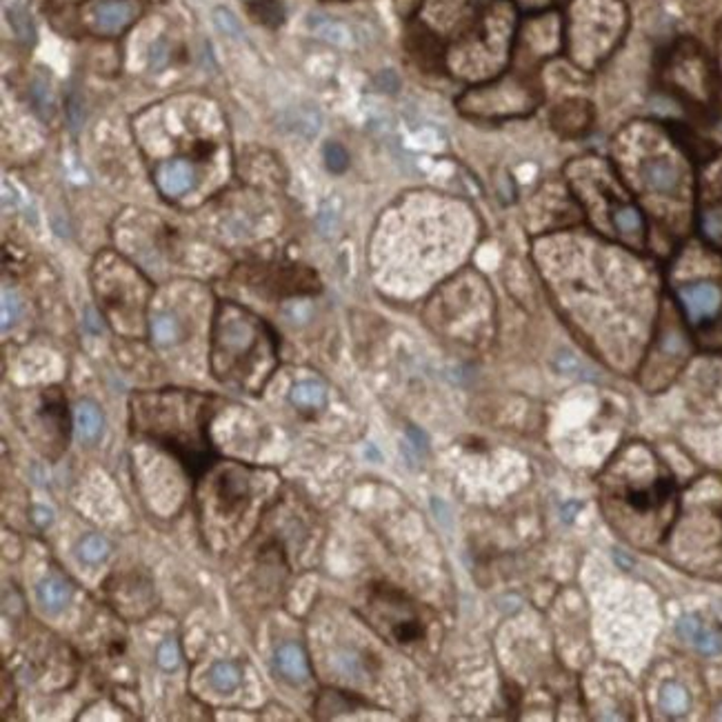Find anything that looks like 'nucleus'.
<instances>
[{"label": "nucleus", "instance_id": "1", "mask_svg": "<svg viewBox=\"0 0 722 722\" xmlns=\"http://www.w3.org/2000/svg\"><path fill=\"white\" fill-rule=\"evenodd\" d=\"M214 398L185 390L145 391L131 398V427L142 438L169 451L198 483L218 463L209 440Z\"/></svg>", "mask_w": 722, "mask_h": 722}, {"label": "nucleus", "instance_id": "2", "mask_svg": "<svg viewBox=\"0 0 722 722\" xmlns=\"http://www.w3.org/2000/svg\"><path fill=\"white\" fill-rule=\"evenodd\" d=\"M278 365V342L263 318L220 303L211 332V371L225 385L258 394Z\"/></svg>", "mask_w": 722, "mask_h": 722}, {"label": "nucleus", "instance_id": "3", "mask_svg": "<svg viewBox=\"0 0 722 722\" xmlns=\"http://www.w3.org/2000/svg\"><path fill=\"white\" fill-rule=\"evenodd\" d=\"M618 465V478L607 480V498L642 518L650 536L667 534L676 512V485L667 467L642 445L630 447Z\"/></svg>", "mask_w": 722, "mask_h": 722}, {"label": "nucleus", "instance_id": "4", "mask_svg": "<svg viewBox=\"0 0 722 722\" xmlns=\"http://www.w3.org/2000/svg\"><path fill=\"white\" fill-rule=\"evenodd\" d=\"M716 496H689L680 523L676 527L674 552L691 556L689 572H700L709 554H718L711 564V576L722 578V483H714Z\"/></svg>", "mask_w": 722, "mask_h": 722}, {"label": "nucleus", "instance_id": "5", "mask_svg": "<svg viewBox=\"0 0 722 722\" xmlns=\"http://www.w3.org/2000/svg\"><path fill=\"white\" fill-rule=\"evenodd\" d=\"M362 616L382 638L402 650L422 645L429 633V622L419 602L411 601L394 584H371L362 605Z\"/></svg>", "mask_w": 722, "mask_h": 722}, {"label": "nucleus", "instance_id": "6", "mask_svg": "<svg viewBox=\"0 0 722 722\" xmlns=\"http://www.w3.org/2000/svg\"><path fill=\"white\" fill-rule=\"evenodd\" d=\"M698 218L702 236L722 247V156H716L702 174Z\"/></svg>", "mask_w": 722, "mask_h": 722}, {"label": "nucleus", "instance_id": "7", "mask_svg": "<svg viewBox=\"0 0 722 722\" xmlns=\"http://www.w3.org/2000/svg\"><path fill=\"white\" fill-rule=\"evenodd\" d=\"M638 185L651 196H678L685 183V169L669 154H656L640 160V169L636 171Z\"/></svg>", "mask_w": 722, "mask_h": 722}, {"label": "nucleus", "instance_id": "8", "mask_svg": "<svg viewBox=\"0 0 722 722\" xmlns=\"http://www.w3.org/2000/svg\"><path fill=\"white\" fill-rule=\"evenodd\" d=\"M678 301L691 325H705L720 312L722 294L714 283H691L678 289Z\"/></svg>", "mask_w": 722, "mask_h": 722}, {"label": "nucleus", "instance_id": "9", "mask_svg": "<svg viewBox=\"0 0 722 722\" xmlns=\"http://www.w3.org/2000/svg\"><path fill=\"white\" fill-rule=\"evenodd\" d=\"M156 187L169 200L183 198L198 183V165L189 159H171L156 167Z\"/></svg>", "mask_w": 722, "mask_h": 722}, {"label": "nucleus", "instance_id": "10", "mask_svg": "<svg viewBox=\"0 0 722 722\" xmlns=\"http://www.w3.org/2000/svg\"><path fill=\"white\" fill-rule=\"evenodd\" d=\"M678 631L680 636L685 638L687 642L696 647V650L702 653H709V656H716V653L722 651V633L711 627L709 622L700 621L698 616H687L678 622Z\"/></svg>", "mask_w": 722, "mask_h": 722}, {"label": "nucleus", "instance_id": "11", "mask_svg": "<svg viewBox=\"0 0 722 722\" xmlns=\"http://www.w3.org/2000/svg\"><path fill=\"white\" fill-rule=\"evenodd\" d=\"M552 125L558 134L567 136V139H576V136H582L592 125V110L584 102H563V105L554 110Z\"/></svg>", "mask_w": 722, "mask_h": 722}, {"label": "nucleus", "instance_id": "12", "mask_svg": "<svg viewBox=\"0 0 722 722\" xmlns=\"http://www.w3.org/2000/svg\"><path fill=\"white\" fill-rule=\"evenodd\" d=\"M131 16L134 12L125 0H102L96 7V27L105 34H116L130 24Z\"/></svg>", "mask_w": 722, "mask_h": 722}, {"label": "nucleus", "instance_id": "13", "mask_svg": "<svg viewBox=\"0 0 722 722\" xmlns=\"http://www.w3.org/2000/svg\"><path fill=\"white\" fill-rule=\"evenodd\" d=\"M276 665H278L280 676L287 678V680H292V682L307 680V676H309L307 658H304L301 647L294 645V642H287V645L278 647Z\"/></svg>", "mask_w": 722, "mask_h": 722}, {"label": "nucleus", "instance_id": "14", "mask_svg": "<svg viewBox=\"0 0 722 722\" xmlns=\"http://www.w3.org/2000/svg\"><path fill=\"white\" fill-rule=\"evenodd\" d=\"M38 602L49 611H61L70 601V587L61 578H45L36 589Z\"/></svg>", "mask_w": 722, "mask_h": 722}, {"label": "nucleus", "instance_id": "15", "mask_svg": "<svg viewBox=\"0 0 722 722\" xmlns=\"http://www.w3.org/2000/svg\"><path fill=\"white\" fill-rule=\"evenodd\" d=\"M76 427H78V434H81L82 440L93 443V440H96L102 431L101 409H98V407L90 400L81 402L76 409Z\"/></svg>", "mask_w": 722, "mask_h": 722}, {"label": "nucleus", "instance_id": "16", "mask_svg": "<svg viewBox=\"0 0 722 722\" xmlns=\"http://www.w3.org/2000/svg\"><path fill=\"white\" fill-rule=\"evenodd\" d=\"M325 390L318 382H298L289 394V400L301 411H318L325 407Z\"/></svg>", "mask_w": 722, "mask_h": 722}, {"label": "nucleus", "instance_id": "17", "mask_svg": "<svg viewBox=\"0 0 722 722\" xmlns=\"http://www.w3.org/2000/svg\"><path fill=\"white\" fill-rule=\"evenodd\" d=\"M209 682L218 694H232L240 687V669L236 662L220 660L209 669Z\"/></svg>", "mask_w": 722, "mask_h": 722}, {"label": "nucleus", "instance_id": "18", "mask_svg": "<svg viewBox=\"0 0 722 722\" xmlns=\"http://www.w3.org/2000/svg\"><path fill=\"white\" fill-rule=\"evenodd\" d=\"M312 29L318 34L321 38H325V41L333 43V45H350L351 43V34L350 29L345 27V24L336 23V21H329V18H316V21H312Z\"/></svg>", "mask_w": 722, "mask_h": 722}, {"label": "nucleus", "instance_id": "19", "mask_svg": "<svg viewBox=\"0 0 722 722\" xmlns=\"http://www.w3.org/2000/svg\"><path fill=\"white\" fill-rule=\"evenodd\" d=\"M660 705L667 714L680 716L689 709V696L682 687L678 685H665L660 691Z\"/></svg>", "mask_w": 722, "mask_h": 722}, {"label": "nucleus", "instance_id": "20", "mask_svg": "<svg viewBox=\"0 0 722 722\" xmlns=\"http://www.w3.org/2000/svg\"><path fill=\"white\" fill-rule=\"evenodd\" d=\"M78 554H81V558L85 563L98 564L110 554V543L102 536H98V534H90V536L82 538L81 544H78Z\"/></svg>", "mask_w": 722, "mask_h": 722}, {"label": "nucleus", "instance_id": "21", "mask_svg": "<svg viewBox=\"0 0 722 722\" xmlns=\"http://www.w3.org/2000/svg\"><path fill=\"white\" fill-rule=\"evenodd\" d=\"M178 333L180 329L176 318L159 316L151 321V338H154L156 345H171L178 338Z\"/></svg>", "mask_w": 722, "mask_h": 722}, {"label": "nucleus", "instance_id": "22", "mask_svg": "<svg viewBox=\"0 0 722 722\" xmlns=\"http://www.w3.org/2000/svg\"><path fill=\"white\" fill-rule=\"evenodd\" d=\"M325 160H327L329 169L336 171V174L345 171L347 165H350V156H347L345 147L338 145V142H329L327 149H325Z\"/></svg>", "mask_w": 722, "mask_h": 722}, {"label": "nucleus", "instance_id": "23", "mask_svg": "<svg viewBox=\"0 0 722 722\" xmlns=\"http://www.w3.org/2000/svg\"><path fill=\"white\" fill-rule=\"evenodd\" d=\"M156 658H159V665L163 667L165 671H171L178 667V647H176L174 640H165L163 645L159 647V653H156Z\"/></svg>", "mask_w": 722, "mask_h": 722}, {"label": "nucleus", "instance_id": "24", "mask_svg": "<svg viewBox=\"0 0 722 722\" xmlns=\"http://www.w3.org/2000/svg\"><path fill=\"white\" fill-rule=\"evenodd\" d=\"M216 23L220 24V27L225 29V32L229 34H240V27H238V21L232 16V14L227 12V9H216Z\"/></svg>", "mask_w": 722, "mask_h": 722}, {"label": "nucleus", "instance_id": "25", "mask_svg": "<svg viewBox=\"0 0 722 722\" xmlns=\"http://www.w3.org/2000/svg\"><path fill=\"white\" fill-rule=\"evenodd\" d=\"M16 312H18L16 298L9 296V294L5 292V296H3V329H7L9 322H14V318H16Z\"/></svg>", "mask_w": 722, "mask_h": 722}, {"label": "nucleus", "instance_id": "26", "mask_svg": "<svg viewBox=\"0 0 722 722\" xmlns=\"http://www.w3.org/2000/svg\"><path fill=\"white\" fill-rule=\"evenodd\" d=\"M165 58H167V47L163 43H156V47L151 49V63H154L156 67H160L165 63Z\"/></svg>", "mask_w": 722, "mask_h": 722}]
</instances>
